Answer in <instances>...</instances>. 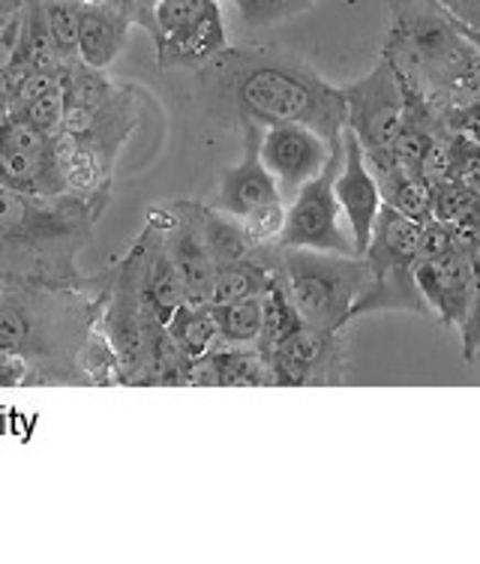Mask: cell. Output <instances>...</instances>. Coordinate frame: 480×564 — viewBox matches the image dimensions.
I'll use <instances>...</instances> for the list:
<instances>
[{
    "mask_svg": "<svg viewBox=\"0 0 480 564\" xmlns=\"http://www.w3.org/2000/svg\"><path fill=\"white\" fill-rule=\"evenodd\" d=\"M198 94L217 118L259 127L304 123L339 148L346 130L342 90L328 85L304 57L280 45H229L198 66Z\"/></svg>",
    "mask_w": 480,
    "mask_h": 564,
    "instance_id": "obj_1",
    "label": "cell"
},
{
    "mask_svg": "<svg viewBox=\"0 0 480 564\" xmlns=\"http://www.w3.org/2000/svg\"><path fill=\"white\" fill-rule=\"evenodd\" d=\"M106 205L90 198L28 196L0 184V292H97L78 271Z\"/></svg>",
    "mask_w": 480,
    "mask_h": 564,
    "instance_id": "obj_2",
    "label": "cell"
},
{
    "mask_svg": "<svg viewBox=\"0 0 480 564\" xmlns=\"http://www.w3.org/2000/svg\"><path fill=\"white\" fill-rule=\"evenodd\" d=\"M97 292H0V351L28 367V384H90L81 355L97 337Z\"/></svg>",
    "mask_w": 480,
    "mask_h": 564,
    "instance_id": "obj_3",
    "label": "cell"
},
{
    "mask_svg": "<svg viewBox=\"0 0 480 564\" xmlns=\"http://www.w3.org/2000/svg\"><path fill=\"white\" fill-rule=\"evenodd\" d=\"M391 15L382 57L391 61L405 87L424 94L429 106L448 102V87L480 64L478 45L436 0H391Z\"/></svg>",
    "mask_w": 480,
    "mask_h": 564,
    "instance_id": "obj_4",
    "label": "cell"
},
{
    "mask_svg": "<svg viewBox=\"0 0 480 564\" xmlns=\"http://www.w3.org/2000/svg\"><path fill=\"white\" fill-rule=\"evenodd\" d=\"M276 280L301 325L339 334L349 325L360 294L370 289L372 271L363 256L280 247Z\"/></svg>",
    "mask_w": 480,
    "mask_h": 564,
    "instance_id": "obj_5",
    "label": "cell"
},
{
    "mask_svg": "<svg viewBox=\"0 0 480 564\" xmlns=\"http://www.w3.org/2000/svg\"><path fill=\"white\" fill-rule=\"evenodd\" d=\"M342 148L330 153L328 165L297 189V196L285 205V223L276 243L280 247H301V250L337 252V256H358L351 243L349 226L342 217V207L334 193Z\"/></svg>",
    "mask_w": 480,
    "mask_h": 564,
    "instance_id": "obj_6",
    "label": "cell"
},
{
    "mask_svg": "<svg viewBox=\"0 0 480 564\" xmlns=\"http://www.w3.org/2000/svg\"><path fill=\"white\" fill-rule=\"evenodd\" d=\"M346 99V127L358 135L363 153L391 151L405 120L403 82L388 57L351 85L339 87Z\"/></svg>",
    "mask_w": 480,
    "mask_h": 564,
    "instance_id": "obj_7",
    "label": "cell"
},
{
    "mask_svg": "<svg viewBox=\"0 0 480 564\" xmlns=\"http://www.w3.org/2000/svg\"><path fill=\"white\" fill-rule=\"evenodd\" d=\"M339 148H334L325 135H318L313 127H304V123H273L262 130L259 153L280 189V198L288 205L297 196V189L309 184L328 165L330 153Z\"/></svg>",
    "mask_w": 480,
    "mask_h": 564,
    "instance_id": "obj_8",
    "label": "cell"
},
{
    "mask_svg": "<svg viewBox=\"0 0 480 564\" xmlns=\"http://www.w3.org/2000/svg\"><path fill=\"white\" fill-rule=\"evenodd\" d=\"M271 364L273 384L304 388V384H337L342 369L337 334L297 325L280 346L264 355Z\"/></svg>",
    "mask_w": 480,
    "mask_h": 564,
    "instance_id": "obj_9",
    "label": "cell"
},
{
    "mask_svg": "<svg viewBox=\"0 0 480 564\" xmlns=\"http://www.w3.org/2000/svg\"><path fill=\"white\" fill-rule=\"evenodd\" d=\"M238 130L243 135V156H240L238 165H231V169L222 172L214 207L222 210V214H229V217L243 219L250 217L252 210L276 205L283 198H280V189L273 184L271 172L264 169L262 153H259L264 127L252 123V120H238Z\"/></svg>",
    "mask_w": 480,
    "mask_h": 564,
    "instance_id": "obj_10",
    "label": "cell"
},
{
    "mask_svg": "<svg viewBox=\"0 0 480 564\" xmlns=\"http://www.w3.org/2000/svg\"><path fill=\"white\" fill-rule=\"evenodd\" d=\"M334 193L342 207V217L349 226L351 243L354 252L363 256L370 247L372 226L382 210V193L372 177L370 165L363 160V148H360L358 135L346 127L342 130V165H339L337 181H334Z\"/></svg>",
    "mask_w": 480,
    "mask_h": 564,
    "instance_id": "obj_11",
    "label": "cell"
},
{
    "mask_svg": "<svg viewBox=\"0 0 480 564\" xmlns=\"http://www.w3.org/2000/svg\"><path fill=\"white\" fill-rule=\"evenodd\" d=\"M415 280L429 315L450 327H462L471 304V250L454 243L438 259H417Z\"/></svg>",
    "mask_w": 480,
    "mask_h": 564,
    "instance_id": "obj_12",
    "label": "cell"
},
{
    "mask_svg": "<svg viewBox=\"0 0 480 564\" xmlns=\"http://www.w3.org/2000/svg\"><path fill=\"white\" fill-rule=\"evenodd\" d=\"M130 31L132 19L127 7L114 0L85 3L78 19V61L94 69H106L118 61L130 40Z\"/></svg>",
    "mask_w": 480,
    "mask_h": 564,
    "instance_id": "obj_13",
    "label": "cell"
},
{
    "mask_svg": "<svg viewBox=\"0 0 480 564\" xmlns=\"http://www.w3.org/2000/svg\"><path fill=\"white\" fill-rule=\"evenodd\" d=\"M424 223L412 219L382 205L375 226H372L370 247L363 252V259L370 264L372 273L391 271V268H412L417 259V243H421Z\"/></svg>",
    "mask_w": 480,
    "mask_h": 564,
    "instance_id": "obj_14",
    "label": "cell"
},
{
    "mask_svg": "<svg viewBox=\"0 0 480 564\" xmlns=\"http://www.w3.org/2000/svg\"><path fill=\"white\" fill-rule=\"evenodd\" d=\"M222 48H229V33L222 24V12H210L186 31L168 33L156 43V66L163 69H198L210 57H217Z\"/></svg>",
    "mask_w": 480,
    "mask_h": 564,
    "instance_id": "obj_15",
    "label": "cell"
},
{
    "mask_svg": "<svg viewBox=\"0 0 480 564\" xmlns=\"http://www.w3.org/2000/svg\"><path fill=\"white\" fill-rule=\"evenodd\" d=\"M142 297L151 315L160 325H168V318L177 313V306L186 304V285L184 276L177 271L168 250H165V231L160 240L153 243L148 264H144L142 276Z\"/></svg>",
    "mask_w": 480,
    "mask_h": 564,
    "instance_id": "obj_16",
    "label": "cell"
},
{
    "mask_svg": "<svg viewBox=\"0 0 480 564\" xmlns=\"http://www.w3.org/2000/svg\"><path fill=\"white\" fill-rule=\"evenodd\" d=\"M189 207H193L201 240H205L217 268H226V264H234V261L250 256L252 243L238 217H229L214 205H201V202H189Z\"/></svg>",
    "mask_w": 480,
    "mask_h": 564,
    "instance_id": "obj_17",
    "label": "cell"
},
{
    "mask_svg": "<svg viewBox=\"0 0 480 564\" xmlns=\"http://www.w3.org/2000/svg\"><path fill=\"white\" fill-rule=\"evenodd\" d=\"M165 334L175 339V346L186 358L196 360L219 346V322L217 306H177V313L168 318Z\"/></svg>",
    "mask_w": 480,
    "mask_h": 564,
    "instance_id": "obj_18",
    "label": "cell"
},
{
    "mask_svg": "<svg viewBox=\"0 0 480 564\" xmlns=\"http://www.w3.org/2000/svg\"><path fill=\"white\" fill-rule=\"evenodd\" d=\"M219 369V388H268L273 384L271 364L255 346L214 348Z\"/></svg>",
    "mask_w": 480,
    "mask_h": 564,
    "instance_id": "obj_19",
    "label": "cell"
},
{
    "mask_svg": "<svg viewBox=\"0 0 480 564\" xmlns=\"http://www.w3.org/2000/svg\"><path fill=\"white\" fill-rule=\"evenodd\" d=\"M217 322L219 346H255L262 334V294L217 306Z\"/></svg>",
    "mask_w": 480,
    "mask_h": 564,
    "instance_id": "obj_20",
    "label": "cell"
},
{
    "mask_svg": "<svg viewBox=\"0 0 480 564\" xmlns=\"http://www.w3.org/2000/svg\"><path fill=\"white\" fill-rule=\"evenodd\" d=\"M433 189V214L429 219L445 223V226H457L459 219H466L471 210H478V189H471L462 181H438L429 186Z\"/></svg>",
    "mask_w": 480,
    "mask_h": 564,
    "instance_id": "obj_21",
    "label": "cell"
},
{
    "mask_svg": "<svg viewBox=\"0 0 480 564\" xmlns=\"http://www.w3.org/2000/svg\"><path fill=\"white\" fill-rule=\"evenodd\" d=\"M45 28L55 40V48L64 61L78 57V19H81V3L69 0H43Z\"/></svg>",
    "mask_w": 480,
    "mask_h": 564,
    "instance_id": "obj_22",
    "label": "cell"
},
{
    "mask_svg": "<svg viewBox=\"0 0 480 564\" xmlns=\"http://www.w3.org/2000/svg\"><path fill=\"white\" fill-rule=\"evenodd\" d=\"M316 0H234L240 22L247 28H273L301 12L313 10Z\"/></svg>",
    "mask_w": 480,
    "mask_h": 564,
    "instance_id": "obj_23",
    "label": "cell"
},
{
    "mask_svg": "<svg viewBox=\"0 0 480 564\" xmlns=\"http://www.w3.org/2000/svg\"><path fill=\"white\" fill-rule=\"evenodd\" d=\"M217 0H156V24H160V36L153 40V45L160 43L163 36L177 31L193 28L201 19H208L210 12H217Z\"/></svg>",
    "mask_w": 480,
    "mask_h": 564,
    "instance_id": "obj_24",
    "label": "cell"
},
{
    "mask_svg": "<svg viewBox=\"0 0 480 564\" xmlns=\"http://www.w3.org/2000/svg\"><path fill=\"white\" fill-rule=\"evenodd\" d=\"M66 111V87H64V73H61V85H55L52 90H45L43 97L31 99L28 106L15 111V118H24L28 123H33L36 130L55 132L61 130Z\"/></svg>",
    "mask_w": 480,
    "mask_h": 564,
    "instance_id": "obj_25",
    "label": "cell"
},
{
    "mask_svg": "<svg viewBox=\"0 0 480 564\" xmlns=\"http://www.w3.org/2000/svg\"><path fill=\"white\" fill-rule=\"evenodd\" d=\"M283 223H285L283 202H276V205H268V207H259V210H252L250 217L240 219V226H243V231H247V238H250L252 247H262V243H271V240L280 238Z\"/></svg>",
    "mask_w": 480,
    "mask_h": 564,
    "instance_id": "obj_26",
    "label": "cell"
},
{
    "mask_svg": "<svg viewBox=\"0 0 480 564\" xmlns=\"http://www.w3.org/2000/svg\"><path fill=\"white\" fill-rule=\"evenodd\" d=\"M448 123L454 127V132L462 135L469 144H480V99H474L469 106L450 109Z\"/></svg>",
    "mask_w": 480,
    "mask_h": 564,
    "instance_id": "obj_27",
    "label": "cell"
},
{
    "mask_svg": "<svg viewBox=\"0 0 480 564\" xmlns=\"http://www.w3.org/2000/svg\"><path fill=\"white\" fill-rule=\"evenodd\" d=\"M22 10H15L0 28V73H7L15 64V52H19V40H22Z\"/></svg>",
    "mask_w": 480,
    "mask_h": 564,
    "instance_id": "obj_28",
    "label": "cell"
},
{
    "mask_svg": "<svg viewBox=\"0 0 480 564\" xmlns=\"http://www.w3.org/2000/svg\"><path fill=\"white\" fill-rule=\"evenodd\" d=\"M12 120H15V111H12L10 106H7V102H0V135L10 130Z\"/></svg>",
    "mask_w": 480,
    "mask_h": 564,
    "instance_id": "obj_29",
    "label": "cell"
},
{
    "mask_svg": "<svg viewBox=\"0 0 480 564\" xmlns=\"http://www.w3.org/2000/svg\"><path fill=\"white\" fill-rule=\"evenodd\" d=\"M24 0H0V19H10L12 12L22 10Z\"/></svg>",
    "mask_w": 480,
    "mask_h": 564,
    "instance_id": "obj_30",
    "label": "cell"
},
{
    "mask_svg": "<svg viewBox=\"0 0 480 564\" xmlns=\"http://www.w3.org/2000/svg\"><path fill=\"white\" fill-rule=\"evenodd\" d=\"M474 31H480V0H471V24Z\"/></svg>",
    "mask_w": 480,
    "mask_h": 564,
    "instance_id": "obj_31",
    "label": "cell"
},
{
    "mask_svg": "<svg viewBox=\"0 0 480 564\" xmlns=\"http://www.w3.org/2000/svg\"><path fill=\"white\" fill-rule=\"evenodd\" d=\"M69 3H81L85 7V3H99V0H69Z\"/></svg>",
    "mask_w": 480,
    "mask_h": 564,
    "instance_id": "obj_32",
    "label": "cell"
},
{
    "mask_svg": "<svg viewBox=\"0 0 480 564\" xmlns=\"http://www.w3.org/2000/svg\"><path fill=\"white\" fill-rule=\"evenodd\" d=\"M478 355H480V348H478ZM478 355H474V358H478Z\"/></svg>",
    "mask_w": 480,
    "mask_h": 564,
    "instance_id": "obj_33",
    "label": "cell"
}]
</instances>
